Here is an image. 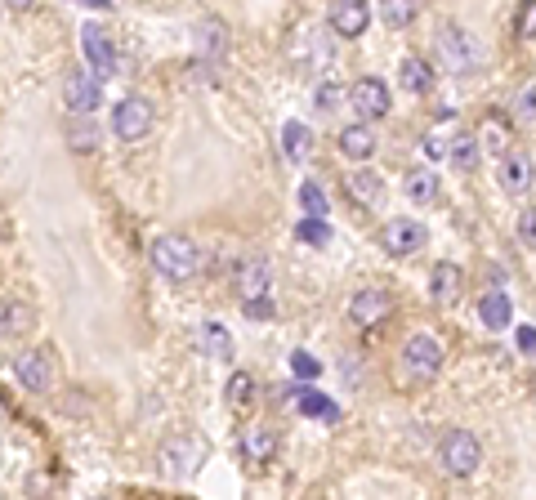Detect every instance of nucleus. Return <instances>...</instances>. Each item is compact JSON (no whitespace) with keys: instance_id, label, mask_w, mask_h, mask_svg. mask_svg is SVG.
<instances>
[{"instance_id":"1","label":"nucleus","mask_w":536,"mask_h":500,"mask_svg":"<svg viewBox=\"0 0 536 500\" xmlns=\"http://www.w3.org/2000/svg\"><path fill=\"white\" fill-rule=\"evenodd\" d=\"M438 371H443V344L429 340V335H411L398 353V384L420 389V384L438 380Z\"/></svg>"},{"instance_id":"2","label":"nucleus","mask_w":536,"mask_h":500,"mask_svg":"<svg viewBox=\"0 0 536 500\" xmlns=\"http://www.w3.org/2000/svg\"><path fill=\"white\" fill-rule=\"evenodd\" d=\"M148 255H152V268H157L161 277H170V282H188L201 268V250H197V242H188L184 233H161Z\"/></svg>"},{"instance_id":"3","label":"nucleus","mask_w":536,"mask_h":500,"mask_svg":"<svg viewBox=\"0 0 536 500\" xmlns=\"http://www.w3.org/2000/svg\"><path fill=\"white\" fill-rule=\"evenodd\" d=\"M438 59L452 76H474L483 67V41L474 32H465L461 23H447L438 32Z\"/></svg>"},{"instance_id":"4","label":"nucleus","mask_w":536,"mask_h":500,"mask_svg":"<svg viewBox=\"0 0 536 500\" xmlns=\"http://www.w3.org/2000/svg\"><path fill=\"white\" fill-rule=\"evenodd\" d=\"M206 460H210V442L197 434H175L161 442V451H157V465L166 478H193Z\"/></svg>"},{"instance_id":"5","label":"nucleus","mask_w":536,"mask_h":500,"mask_svg":"<svg viewBox=\"0 0 536 500\" xmlns=\"http://www.w3.org/2000/svg\"><path fill=\"white\" fill-rule=\"evenodd\" d=\"M438 460H443V469L452 478H469L483 465V447H478V438L469 434V429H452V434L443 438V447H438Z\"/></svg>"},{"instance_id":"6","label":"nucleus","mask_w":536,"mask_h":500,"mask_svg":"<svg viewBox=\"0 0 536 500\" xmlns=\"http://www.w3.org/2000/svg\"><path fill=\"white\" fill-rule=\"evenodd\" d=\"M63 99H67V108H72V117L76 121H90L94 117V108L103 103V81L94 72H67L63 76Z\"/></svg>"},{"instance_id":"7","label":"nucleus","mask_w":536,"mask_h":500,"mask_svg":"<svg viewBox=\"0 0 536 500\" xmlns=\"http://www.w3.org/2000/svg\"><path fill=\"white\" fill-rule=\"evenodd\" d=\"M331 54H335V41H327L322 27H300L291 36V63L304 67V72H322L331 63Z\"/></svg>"},{"instance_id":"8","label":"nucleus","mask_w":536,"mask_h":500,"mask_svg":"<svg viewBox=\"0 0 536 500\" xmlns=\"http://www.w3.org/2000/svg\"><path fill=\"white\" fill-rule=\"evenodd\" d=\"M112 130H117V139H143L152 130V103L143 94H126L112 108Z\"/></svg>"},{"instance_id":"9","label":"nucleus","mask_w":536,"mask_h":500,"mask_svg":"<svg viewBox=\"0 0 536 500\" xmlns=\"http://www.w3.org/2000/svg\"><path fill=\"white\" fill-rule=\"evenodd\" d=\"M14 375L23 389L32 393H45L54 384V349H27L14 358Z\"/></svg>"},{"instance_id":"10","label":"nucleus","mask_w":536,"mask_h":500,"mask_svg":"<svg viewBox=\"0 0 536 500\" xmlns=\"http://www.w3.org/2000/svg\"><path fill=\"white\" fill-rule=\"evenodd\" d=\"M268 286H273V268H268V259H242L233 273V291L242 304H255V300H268Z\"/></svg>"},{"instance_id":"11","label":"nucleus","mask_w":536,"mask_h":500,"mask_svg":"<svg viewBox=\"0 0 536 500\" xmlns=\"http://www.w3.org/2000/svg\"><path fill=\"white\" fill-rule=\"evenodd\" d=\"M429 242V233H425V224L420 219H389L385 228H380V246L389 250V255H416L420 246Z\"/></svg>"},{"instance_id":"12","label":"nucleus","mask_w":536,"mask_h":500,"mask_svg":"<svg viewBox=\"0 0 536 500\" xmlns=\"http://www.w3.org/2000/svg\"><path fill=\"white\" fill-rule=\"evenodd\" d=\"M389 313H394V295H389L385 286H367V291H358L349 300V317L358 326H380Z\"/></svg>"},{"instance_id":"13","label":"nucleus","mask_w":536,"mask_h":500,"mask_svg":"<svg viewBox=\"0 0 536 500\" xmlns=\"http://www.w3.org/2000/svg\"><path fill=\"white\" fill-rule=\"evenodd\" d=\"M349 103H353V112H358L362 121H371V117L380 121L389 112V85L380 81V76H362V81L349 90Z\"/></svg>"},{"instance_id":"14","label":"nucleus","mask_w":536,"mask_h":500,"mask_svg":"<svg viewBox=\"0 0 536 500\" xmlns=\"http://www.w3.org/2000/svg\"><path fill=\"white\" fill-rule=\"evenodd\" d=\"M367 23H371V9L362 5V0H335V5L327 9V27H331V36H362L367 32Z\"/></svg>"},{"instance_id":"15","label":"nucleus","mask_w":536,"mask_h":500,"mask_svg":"<svg viewBox=\"0 0 536 500\" xmlns=\"http://www.w3.org/2000/svg\"><path fill=\"white\" fill-rule=\"evenodd\" d=\"M478 152H487V157H510L514 152V121L510 117H483V125H478Z\"/></svg>"},{"instance_id":"16","label":"nucleus","mask_w":536,"mask_h":500,"mask_svg":"<svg viewBox=\"0 0 536 500\" xmlns=\"http://www.w3.org/2000/svg\"><path fill=\"white\" fill-rule=\"evenodd\" d=\"M81 54H85V63H90V72L99 76V81L117 67V50H112V36L103 32V27H85L81 32Z\"/></svg>"},{"instance_id":"17","label":"nucleus","mask_w":536,"mask_h":500,"mask_svg":"<svg viewBox=\"0 0 536 500\" xmlns=\"http://www.w3.org/2000/svg\"><path fill=\"white\" fill-rule=\"evenodd\" d=\"M532 184H536V166H532V157H528V152L514 148L510 157L501 161V188L510 192V197H519V192H528Z\"/></svg>"},{"instance_id":"18","label":"nucleus","mask_w":536,"mask_h":500,"mask_svg":"<svg viewBox=\"0 0 536 500\" xmlns=\"http://www.w3.org/2000/svg\"><path fill=\"white\" fill-rule=\"evenodd\" d=\"M461 139H465V125L461 121H456V117H438L434 125H429V134H425V152H429V157H452Z\"/></svg>"},{"instance_id":"19","label":"nucleus","mask_w":536,"mask_h":500,"mask_svg":"<svg viewBox=\"0 0 536 500\" xmlns=\"http://www.w3.org/2000/svg\"><path fill=\"white\" fill-rule=\"evenodd\" d=\"M197 349L206 353L210 362H233V335H228V326H219V322H201L197 326Z\"/></svg>"},{"instance_id":"20","label":"nucleus","mask_w":536,"mask_h":500,"mask_svg":"<svg viewBox=\"0 0 536 500\" xmlns=\"http://www.w3.org/2000/svg\"><path fill=\"white\" fill-rule=\"evenodd\" d=\"M273 451H277V438H273V429H264V425H246L242 429V456H246V465H268L273 460Z\"/></svg>"},{"instance_id":"21","label":"nucleus","mask_w":536,"mask_h":500,"mask_svg":"<svg viewBox=\"0 0 536 500\" xmlns=\"http://www.w3.org/2000/svg\"><path fill=\"white\" fill-rule=\"evenodd\" d=\"M193 41H197V59H224V50H228V27L219 23V18H201L197 32H193Z\"/></svg>"},{"instance_id":"22","label":"nucleus","mask_w":536,"mask_h":500,"mask_svg":"<svg viewBox=\"0 0 536 500\" xmlns=\"http://www.w3.org/2000/svg\"><path fill=\"white\" fill-rule=\"evenodd\" d=\"M291 398H295L291 407L300 411V416H313V420H340V407H335L327 393L313 389V384H300V389H295Z\"/></svg>"},{"instance_id":"23","label":"nucleus","mask_w":536,"mask_h":500,"mask_svg":"<svg viewBox=\"0 0 536 500\" xmlns=\"http://www.w3.org/2000/svg\"><path fill=\"white\" fill-rule=\"evenodd\" d=\"M461 286H465V273L456 264H434V273H429V295H434V304H452L456 295H461Z\"/></svg>"},{"instance_id":"24","label":"nucleus","mask_w":536,"mask_h":500,"mask_svg":"<svg viewBox=\"0 0 536 500\" xmlns=\"http://www.w3.org/2000/svg\"><path fill=\"white\" fill-rule=\"evenodd\" d=\"M344 188H349V197L358 201V206H376V201L385 197V179H380L376 170H353V175L344 179Z\"/></svg>"},{"instance_id":"25","label":"nucleus","mask_w":536,"mask_h":500,"mask_svg":"<svg viewBox=\"0 0 536 500\" xmlns=\"http://www.w3.org/2000/svg\"><path fill=\"white\" fill-rule=\"evenodd\" d=\"M478 317H483L487 331H505V326H510V317H514L510 295H505V291H487L483 304H478Z\"/></svg>"},{"instance_id":"26","label":"nucleus","mask_w":536,"mask_h":500,"mask_svg":"<svg viewBox=\"0 0 536 500\" xmlns=\"http://www.w3.org/2000/svg\"><path fill=\"white\" fill-rule=\"evenodd\" d=\"M340 152L349 161H367L371 152H376V134H371V125H349V130H340Z\"/></svg>"},{"instance_id":"27","label":"nucleus","mask_w":536,"mask_h":500,"mask_svg":"<svg viewBox=\"0 0 536 500\" xmlns=\"http://www.w3.org/2000/svg\"><path fill=\"white\" fill-rule=\"evenodd\" d=\"M309 148H313V130L304 121H286L282 125V152H286V161H304L309 157Z\"/></svg>"},{"instance_id":"28","label":"nucleus","mask_w":536,"mask_h":500,"mask_svg":"<svg viewBox=\"0 0 536 500\" xmlns=\"http://www.w3.org/2000/svg\"><path fill=\"white\" fill-rule=\"evenodd\" d=\"M398 76H402V90L407 94H425L429 85H434V72H429V63L420 59V54H407L398 67Z\"/></svg>"},{"instance_id":"29","label":"nucleus","mask_w":536,"mask_h":500,"mask_svg":"<svg viewBox=\"0 0 536 500\" xmlns=\"http://www.w3.org/2000/svg\"><path fill=\"white\" fill-rule=\"evenodd\" d=\"M402 188H407V197L411 201H420V206H429V201L438 197V179H434V170H407V179H402Z\"/></svg>"},{"instance_id":"30","label":"nucleus","mask_w":536,"mask_h":500,"mask_svg":"<svg viewBox=\"0 0 536 500\" xmlns=\"http://www.w3.org/2000/svg\"><path fill=\"white\" fill-rule=\"evenodd\" d=\"M224 398H228V407H251L255 402V380L246 371H233L228 375V384H224Z\"/></svg>"},{"instance_id":"31","label":"nucleus","mask_w":536,"mask_h":500,"mask_svg":"<svg viewBox=\"0 0 536 500\" xmlns=\"http://www.w3.org/2000/svg\"><path fill=\"white\" fill-rule=\"evenodd\" d=\"M32 322H36V313L27 309V304H5V309H0V331H5V335L32 331Z\"/></svg>"},{"instance_id":"32","label":"nucleus","mask_w":536,"mask_h":500,"mask_svg":"<svg viewBox=\"0 0 536 500\" xmlns=\"http://www.w3.org/2000/svg\"><path fill=\"white\" fill-rule=\"evenodd\" d=\"M300 210H304V215H309V219H327V192H322L318 184H300Z\"/></svg>"},{"instance_id":"33","label":"nucleus","mask_w":536,"mask_h":500,"mask_svg":"<svg viewBox=\"0 0 536 500\" xmlns=\"http://www.w3.org/2000/svg\"><path fill=\"white\" fill-rule=\"evenodd\" d=\"M344 99H349V94H344V85L331 81V76H327V81H318V90H313V103H318V112H335Z\"/></svg>"},{"instance_id":"34","label":"nucleus","mask_w":536,"mask_h":500,"mask_svg":"<svg viewBox=\"0 0 536 500\" xmlns=\"http://www.w3.org/2000/svg\"><path fill=\"white\" fill-rule=\"evenodd\" d=\"M67 143H72L76 152L99 148V130H94V121H72V130H67Z\"/></svg>"},{"instance_id":"35","label":"nucleus","mask_w":536,"mask_h":500,"mask_svg":"<svg viewBox=\"0 0 536 500\" xmlns=\"http://www.w3.org/2000/svg\"><path fill=\"white\" fill-rule=\"evenodd\" d=\"M295 237H300V242H309V246H327L331 242V228H327V219H300Z\"/></svg>"},{"instance_id":"36","label":"nucleus","mask_w":536,"mask_h":500,"mask_svg":"<svg viewBox=\"0 0 536 500\" xmlns=\"http://www.w3.org/2000/svg\"><path fill=\"white\" fill-rule=\"evenodd\" d=\"M291 371H295V380H304V384H309V380H318V375H322V362L313 358V353L295 349V353H291Z\"/></svg>"},{"instance_id":"37","label":"nucleus","mask_w":536,"mask_h":500,"mask_svg":"<svg viewBox=\"0 0 536 500\" xmlns=\"http://www.w3.org/2000/svg\"><path fill=\"white\" fill-rule=\"evenodd\" d=\"M380 14H385V23L407 27L411 18H416V5H411V0H389V5H380Z\"/></svg>"},{"instance_id":"38","label":"nucleus","mask_w":536,"mask_h":500,"mask_svg":"<svg viewBox=\"0 0 536 500\" xmlns=\"http://www.w3.org/2000/svg\"><path fill=\"white\" fill-rule=\"evenodd\" d=\"M514 117H519V121H536V81H528L519 90V99H514Z\"/></svg>"},{"instance_id":"39","label":"nucleus","mask_w":536,"mask_h":500,"mask_svg":"<svg viewBox=\"0 0 536 500\" xmlns=\"http://www.w3.org/2000/svg\"><path fill=\"white\" fill-rule=\"evenodd\" d=\"M452 161H456V166H474V161H478V139H469V134H465V139L461 143H456V152H452Z\"/></svg>"},{"instance_id":"40","label":"nucleus","mask_w":536,"mask_h":500,"mask_svg":"<svg viewBox=\"0 0 536 500\" xmlns=\"http://www.w3.org/2000/svg\"><path fill=\"white\" fill-rule=\"evenodd\" d=\"M514 27H519V41H532L536 36V5H523V14H519Z\"/></svg>"},{"instance_id":"41","label":"nucleus","mask_w":536,"mask_h":500,"mask_svg":"<svg viewBox=\"0 0 536 500\" xmlns=\"http://www.w3.org/2000/svg\"><path fill=\"white\" fill-rule=\"evenodd\" d=\"M519 237H523L528 246H536V206H532V210H523V215H519Z\"/></svg>"},{"instance_id":"42","label":"nucleus","mask_w":536,"mask_h":500,"mask_svg":"<svg viewBox=\"0 0 536 500\" xmlns=\"http://www.w3.org/2000/svg\"><path fill=\"white\" fill-rule=\"evenodd\" d=\"M246 309V317H255V322H268L277 309H273V300H255V304H242Z\"/></svg>"},{"instance_id":"43","label":"nucleus","mask_w":536,"mask_h":500,"mask_svg":"<svg viewBox=\"0 0 536 500\" xmlns=\"http://www.w3.org/2000/svg\"><path fill=\"white\" fill-rule=\"evenodd\" d=\"M519 349L523 353H536V331H532V326H519Z\"/></svg>"}]
</instances>
